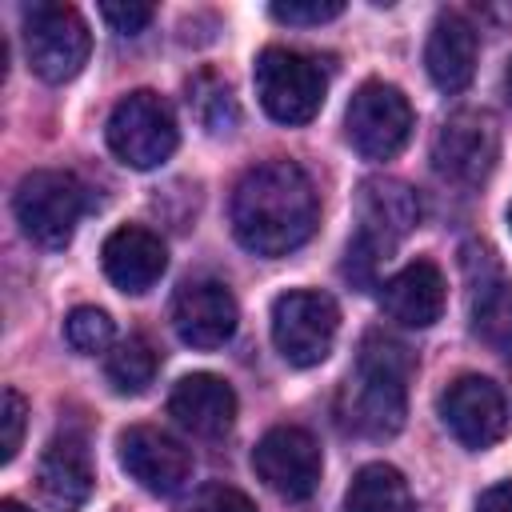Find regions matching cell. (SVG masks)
I'll return each mask as SVG.
<instances>
[{
  "label": "cell",
  "mask_w": 512,
  "mask_h": 512,
  "mask_svg": "<svg viewBox=\"0 0 512 512\" xmlns=\"http://www.w3.org/2000/svg\"><path fill=\"white\" fill-rule=\"evenodd\" d=\"M316 188L292 160L248 168L232 192V232L256 256H288L316 232Z\"/></svg>",
  "instance_id": "cell-1"
},
{
  "label": "cell",
  "mask_w": 512,
  "mask_h": 512,
  "mask_svg": "<svg viewBox=\"0 0 512 512\" xmlns=\"http://www.w3.org/2000/svg\"><path fill=\"white\" fill-rule=\"evenodd\" d=\"M412 356L392 336L368 332L356 356V372L340 388V424L356 436L384 440L396 436L408 412Z\"/></svg>",
  "instance_id": "cell-2"
},
{
  "label": "cell",
  "mask_w": 512,
  "mask_h": 512,
  "mask_svg": "<svg viewBox=\"0 0 512 512\" xmlns=\"http://www.w3.org/2000/svg\"><path fill=\"white\" fill-rule=\"evenodd\" d=\"M356 236L348 244V276L356 284L372 280L376 264L420 224V196L392 176H372L356 196Z\"/></svg>",
  "instance_id": "cell-3"
},
{
  "label": "cell",
  "mask_w": 512,
  "mask_h": 512,
  "mask_svg": "<svg viewBox=\"0 0 512 512\" xmlns=\"http://www.w3.org/2000/svg\"><path fill=\"white\" fill-rule=\"evenodd\" d=\"M84 184L72 172L36 168L16 184L12 212L24 236L40 248H64L84 216Z\"/></svg>",
  "instance_id": "cell-4"
},
{
  "label": "cell",
  "mask_w": 512,
  "mask_h": 512,
  "mask_svg": "<svg viewBox=\"0 0 512 512\" xmlns=\"http://www.w3.org/2000/svg\"><path fill=\"white\" fill-rule=\"evenodd\" d=\"M24 52L40 80L48 84L72 80L88 64V52H92L84 16L72 4H52V0L28 4L24 8Z\"/></svg>",
  "instance_id": "cell-5"
},
{
  "label": "cell",
  "mask_w": 512,
  "mask_h": 512,
  "mask_svg": "<svg viewBox=\"0 0 512 512\" xmlns=\"http://www.w3.org/2000/svg\"><path fill=\"white\" fill-rule=\"evenodd\" d=\"M328 80L316 60L296 48H264L256 56V96L264 112L280 124H308L324 104Z\"/></svg>",
  "instance_id": "cell-6"
},
{
  "label": "cell",
  "mask_w": 512,
  "mask_h": 512,
  "mask_svg": "<svg viewBox=\"0 0 512 512\" xmlns=\"http://www.w3.org/2000/svg\"><path fill=\"white\" fill-rule=\"evenodd\" d=\"M176 140L180 132H176L172 108L148 88L128 92L108 116V148L128 168H140V172L160 168L176 152Z\"/></svg>",
  "instance_id": "cell-7"
},
{
  "label": "cell",
  "mask_w": 512,
  "mask_h": 512,
  "mask_svg": "<svg viewBox=\"0 0 512 512\" xmlns=\"http://www.w3.org/2000/svg\"><path fill=\"white\" fill-rule=\"evenodd\" d=\"M340 308L328 292L292 288L272 300V344L292 368H312L332 352Z\"/></svg>",
  "instance_id": "cell-8"
},
{
  "label": "cell",
  "mask_w": 512,
  "mask_h": 512,
  "mask_svg": "<svg viewBox=\"0 0 512 512\" xmlns=\"http://www.w3.org/2000/svg\"><path fill=\"white\" fill-rule=\"evenodd\" d=\"M412 124H416V116H412L408 96L384 80L360 84L356 96L348 100V112H344L348 144L364 160H392L408 144Z\"/></svg>",
  "instance_id": "cell-9"
},
{
  "label": "cell",
  "mask_w": 512,
  "mask_h": 512,
  "mask_svg": "<svg viewBox=\"0 0 512 512\" xmlns=\"http://www.w3.org/2000/svg\"><path fill=\"white\" fill-rule=\"evenodd\" d=\"M252 468L276 496L308 500L320 484L324 456H320V444L312 440V432H304L296 424H280V428H268L260 436V444L252 448Z\"/></svg>",
  "instance_id": "cell-10"
},
{
  "label": "cell",
  "mask_w": 512,
  "mask_h": 512,
  "mask_svg": "<svg viewBox=\"0 0 512 512\" xmlns=\"http://www.w3.org/2000/svg\"><path fill=\"white\" fill-rule=\"evenodd\" d=\"M496 152H500V136H496L492 116L464 108L440 124V132L432 140V168L444 180L472 188L492 172Z\"/></svg>",
  "instance_id": "cell-11"
},
{
  "label": "cell",
  "mask_w": 512,
  "mask_h": 512,
  "mask_svg": "<svg viewBox=\"0 0 512 512\" xmlns=\"http://www.w3.org/2000/svg\"><path fill=\"white\" fill-rule=\"evenodd\" d=\"M116 456H120V468L152 496H172L192 476V452L176 436H168L160 428H148V424H136V428L120 432Z\"/></svg>",
  "instance_id": "cell-12"
},
{
  "label": "cell",
  "mask_w": 512,
  "mask_h": 512,
  "mask_svg": "<svg viewBox=\"0 0 512 512\" xmlns=\"http://www.w3.org/2000/svg\"><path fill=\"white\" fill-rule=\"evenodd\" d=\"M440 416L464 448H492L508 432L504 392L488 376H460L440 396Z\"/></svg>",
  "instance_id": "cell-13"
},
{
  "label": "cell",
  "mask_w": 512,
  "mask_h": 512,
  "mask_svg": "<svg viewBox=\"0 0 512 512\" xmlns=\"http://www.w3.org/2000/svg\"><path fill=\"white\" fill-rule=\"evenodd\" d=\"M240 320L236 296L220 280H184L172 296V328L192 348H220Z\"/></svg>",
  "instance_id": "cell-14"
},
{
  "label": "cell",
  "mask_w": 512,
  "mask_h": 512,
  "mask_svg": "<svg viewBox=\"0 0 512 512\" xmlns=\"http://www.w3.org/2000/svg\"><path fill=\"white\" fill-rule=\"evenodd\" d=\"M168 416L184 432L216 440L236 420V392H232L228 380H220L212 372H192V376L176 380V388L168 396Z\"/></svg>",
  "instance_id": "cell-15"
},
{
  "label": "cell",
  "mask_w": 512,
  "mask_h": 512,
  "mask_svg": "<svg viewBox=\"0 0 512 512\" xmlns=\"http://www.w3.org/2000/svg\"><path fill=\"white\" fill-rule=\"evenodd\" d=\"M100 260H104V276H108L120 292L140 296V292H148V288L164 276V268H168V248H164V240H160L156 232H148V228H140V224H124V228H116V232L104 240Z\"/></svg>",
  "instance_id": "cell-16"
},
{
  "label": "cell",
  "mask_w": 512,
  "mask_h": 512,
  "mask_svg": "<svg viewBox=\"0 0 512 512\" xmlns=\"http://www.w3.org/2000/svg\"><path fill=\"white\" fill-rule=\"evenodd\" d=\"M448 284L432 260H412L380 288V308L404 328H432L444 312Z\"/></svg>",
  "instance_id": "cell-17"
},
{
  "label": "cell",
  "mask_w": 512,
  "mask_h": 512,
  "mask_svg": "<svg viewBox=\"0 0 512 512\" xmlns=\"http://www.w3.org/2000/svg\"><path fill=\"white\" fill-rule=\"evenodd\" d=\"M36 484H40V496L60 512H76L92 496L96 472H92V456L76 432L48 440V448L40 452Z\"/></svg>",
  "instance_id": "cell-18"
},
{
  "label": "cell",
  "mask_w": 512,
  "mask_h": 512,
  "mask_svg": "<svg viewBox=\"0 0 512 512\" xmlns=\"http://www.w3.org/2000/svg\"><path fill=\"white\" fill-rule=\"evenodd\" d=\"M424 68L440 92H460L468 88L476 72V28L460 12H440L428 44H424Z\"/></svg>",
  "instance_id": "cell-19"
},
{
  "label": "cell",
  "mask_w": 512,
  "mask_h": 512,
  "mask_svg": "<svg viewBox=\"0 0 512 512\" xmlns=\"http://www.w3.org/2000/svg\"><path fill=\"white\" fill-rule=\"evenodd\" d=\"M344 512H416V504L400 468L364 464L344 492Z\"/></svg>",
  "instance_id": "cell-20"
},
{
  "label": "cell",
  "mask_w": 512,
  "mask_h": 512,
  "mask_svg": "<svg viewBox=\"0 0 512 512\" xmlns=\"http://www.w3.org/2000/svg\"><path fill=\"white\" fill-rule=\"evenodd\" d=\"M104 376H108V384L120 396L144 392L152 384V376H156V352H152V344L144 336L116 340L112 352H108V360H104Z\"/></svg>",
  "instance_id": "cell-21"
},
{
  "label": "cell",
  "mask_w": 512,
  "mask_h": 512,
  "mask_svg": "<svg viewBox=\"0 0 512 512\" xmlns=\"http://www.w3.org/2000/svg\"><path fill=\"white\" fill-rule=\"evenodd\" d=\"M472 328L476 336L512 360V284H488L484 292H476L472 300Z\"/></svg>",
  "instance_id": "cell-22"
},
{
  "label": "cell",
  "mask_w": 512,
  "mask_h": 512,
  "mask_svg": "<svg viewBox=\"0 0 512 512\" xmlns=\"http://www.w3.org/2000/svg\"><path fill=\"white\" fill-rule=\"evenodd\" d=\"M188 104L196 112V120L208 128V132H228L236 124V100L228 92V84L212 72H200L192 84H188Z\"/></svg>",
  "instance_id": "cell-23"
},
{
  "label": "cell",
  "mask_w": 512,
  "mask_h": 512,
  "mask_svg": "<svg viewBox=\"0 0 512 512\" xmlns=\"http://www.w3.org/2000/svg\"><path fill=\"white\" fill-rule=\"evenodd\" d=\"M112 336H116V328H112V316H108L104 308L80 304V308H72L68 320H64V340H68L76 352H84V356L104 352V348L112 344Z\"/></svg>",
  "instance_id": "cell-24"
},
{
  "label": "cell",
  "mask_w": 512,
  "mask_h": 512,
  "mask_svg": "<svg viewBox=\"0 0 512 512\" xmlns=\"http://www.w3.org/2000/svg\"><path fill=\"white\" fill-rule=\"evenodd\" d=\"M24 424H28V404L16 388H4V404H0V460L12 464L16 452H20V440H24Z\"/></svg>",
  "instance_id": "cell-25"
},
{
  "label": "cell",
  "mask_w": 512,
  "mask_h": 512,
  "mask_svg": "<svg viewBox=\"0 0 512 512\" xmlns=\"http://www.w3.org/2000/svg\"><path fill=\"white\" fill-rule=\"evenodd\" d=\"M180 512H256V504L232 484H204L192 492V500H184Z\"/></svg>",
  "instance_id": "cell-26"
},
{
  "label": "cell",
  "mask_w": 512,
  "mask_h": 512,
  "mask_svg": "<svg viewBox=\"0 0 512 512\" xmlns=\"http://www.w3.org/2000/svg\"><path fill=\"white\" fill-rule=\"evenodd\" d=\"M272 20H280V24H296V28H308V24H324V20H332V16H340L344 12V4L340 0H276L272 8Z\"/></svg>",
  "instance_id": "cell-27"
},
{
  "label": "cell",
  "mask_w": 512,
  "mask_h": 512,
  "mask_svg": "<svg viewBox=\"0 0 512 512\" xmlns=\"http://www.w3.org/2000/svg\"><path fill=\"white\" fill-rule=\"evenodd\" d=\"M100 16L112 24V32H120V36H136V32H144L148 24H152V4H116V0H108V4H100Z\"/></svg>",
  "instance_id": "cell-28"
},
{
  "label": "cell",
  "mask_w": 512,
  "mask_h": 512,
  "mask_svg": "<svg viewBox=\"0 0 512 512\" xmlns=\"http://www.w3.org/2000/svg\"><path fill=\"white\" fill-rule=\"evenodd\" d=\"M476 512H512V480H500L488 492H480Z\"/></svg>",
  "instance_id": "cell-29"
},
{
  "label": "cell",
  "mask_w": 512,
  "mask_h": 512,
  "mask_svg": "<svg viewBox=\"0 0 512 512\" xmlns=\"http://www.w3.org/2000/svg\"><path fill=\"white\" fill-rule=\"evenodd\" d=\"M0 512H28V508H24V504H16V500H4V504H0Z\"/></svg>",
  "instance_id": "cell-30"
},
{
  "label": "cell",
  "mask_w": 512,
  "mask_h": 512,
  "mask_svg": "<svg viewBox=\"0 0 512 512\" xmlns=\"http://www.w3.org/2000/svg\"><path fill=\"white\" fill-rule=\"evenodd\" d=\"M504 88H508V100H512V64H508V76H504Z\"/></svg>",
  "instance_id": "cell-31"
},
{
  "label": "cell",
  "mask_w": 512,
  "mask_h": 512,
  "mask_svg": "<svg viewBox=\"0 0 512 512\" xmlns=\"http://www.w3.org/2000/svg\"><path fill=\"white\" fill-rule=\"evenodd\" d=\"M508 228H512V204H508Z\"/></svg>",
  "instance_id": "cell-32"
}]
</instances>
